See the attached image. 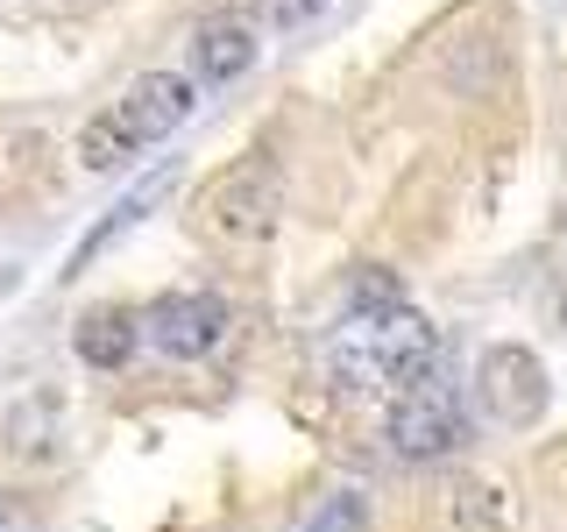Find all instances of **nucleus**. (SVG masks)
<instances>
[{
    "label": "nucleus",
    "instance_id": "f257e3e1",
    "mask_svg": "<svg viewBox=\"0 0 567 532\" xmlns=\"http://www.w3.org/2000/svg\"><path fill=\"white\" fill-rule=\"evenodd\" d=\"M333 377L354 390H412L433 377L440 362V327L412 306H390V313H348L341 334L327 348Z\"/></svg>",
    "mask_w": 567,
    "mask_h": 532
},
{
    "label": "nucleus",
    "instance_id": "f03ea898",
    "mask_svg": "<svg viewBox=\"0 0 567 532\" xmlns=\"http://www.w3.org/2000/svg\"><path fill=\"white\" fill-rule=\"evenodd\" d=\"M277 206H284V177L262 150H248L227 171H213L206 192H199V221L220 242H262L277 227Z\"/></svg>",
    "mask_w": 567,
    "mask_h": 532
},
{
    "label": "nucleus",
    "instance_id": "7ed1b4c3",
    "mask_svg": "<svg viewBox=\"0 0 567 532\" xmlns=\"http://www.w3.org/2000/svg\"><path fill=\"white\" fill-rule=\"evenodd\" d=\"M468 440V419H461V398L440 377H425L412 390H398V412H390V448L404 461H440Z\"/></svg>",
    "mask_w": 567,
    "mask_h": 532
},
{
    "label": "nucleus",
    "instance_id": "20e7f679",
    "mask_svg": "<svg viewBox=\"0 0 567 532\" xmlns=\"http://www.w3.org/2000/svg\"><path fill=\"white\" fill-rule=\"evenodd\" d=\"M150 341L164 348V355H177V362H199V355H213L227 341V306L213 291H164L150 306Z\"/></svg>",
    "mask_w": 567,
    "mask_h": 532
},
{
    "label": "nucleus",
    "instance_id": "39448f33",
    "mask_svg": "<svg viewBox=\"0 0 567 532\" xmlns=\"http://www.w3.org/2000/svg\"><path fill=\"white\" fill-rule=\"evenodd\" d=\"M483 398H489V419L504 426H532L546 412V369L532 348H489L483 355Z\"/></svg>",
    "mask_w": 567,
    "mask_h": 532
},
{
    "label": "nucleus",
    "instance_id": "423d86ee",
    "mask_svg": "<svg viewBox=\"0 0 567 532\" xmlns=\"http://www.w3.org/2000/svg\"><path fill=\"white\" fill-rule=\"evenodd\" d=\"M114 114H121V129H128L135 150H150V142H164L177 121L192 114V79L185 71H142L128 93L114 100Z\"/></svg>",
    "mask_w": 567,
    "mask_h": 532
},
{
    "label": "nucleus",
    "instance_id": "0eeeda50",
    "mask_svg": "<svg viewBox=\"0 0 567 532\" xmlns=\"http://www.w3.org/2000/svg\"><path fill=\"white\" fill-rule=\"evenodd\" d=\"M256 64V35L241 22H206L192 35V85H227Z\"/></svg>",
    "mask_w": 567,
    "mask_h": 532
},
{
    "label": "nucleus",
    "instance_id": "6e6552de",
    "mask_svg": "<svg viewBox=\"0 0 567 532\" xmlns=\"http://www.w3.org/2000/svg\"><path fill=\"white\" fill-rule=\"evenodd\" d=\"M135 334H142V327H135L121 306H100V313H85L79 327H71V348H79L85 369H128Z\"/></svg>",
    "mask_w": 567,
    "mask_h": 532
},
{
    "label": "nucleus",
    "instance_id": "1a4fd4ad",
    "mask_svg": "<svg viewBox=\"0 0 567 532\" xmlns=\"http://www.w3.org/2000/svg\"><path fill=\"white\" fill-rule=\"evenodd\" d=\"M164 185H171V164H156V171H150V177H142V185L128 192V200H121V206H114V213H106V221L93 227V235H85L79 248H71V270H64V277H79L85 263L100 256V248H114V235H128V227L142 221V213H150L156 200H164Z\"/></svg>",
    "mask_w": 567,
    "mask_h": 532
},
{
    "label": "nucleus",
    "instance_id": "9d476101",
    "mask_svg": "<svg viewBox=\"0 0 567 532\" xmlns=\"http://www.w3.org/2000/svg\"><path fill=\"white\" fill-rule=\"evenodd\" d=\"M447 511H454V532H511V504L489 475H461Z\"/></svg>",
    "mask_w": 567,
    "mask_h": 532
},
{
    "label": "nucleus",
    "instance_id": "9b49d317",
    "mask_svg": "<svg viewBox=\"0 0 567 532\" xmlns=\"http://www.w3.org/2000/svg\"><path fill=\"white\" fill-rule=\"evenodd\" d=\"M128 156H135V142H128V129H121L114 106H106V114H93V121L79 129V164H85V171H121Z\"/></svg>",
    "mask_w": 567,
    "mask_h": 532
},
{
    "label": "nucleus",
    "instance_id": "f8f14e48",
    "mask_svg": "<svg viewBox=\"0 0 567 532\" xmlns=\"http://www.w3.org/2000/svg\"><path fill=\"white\" fill-rule=\"evenodd\" d=\"M390 306H404V284L390 277V270H362V277H354L348 313H390Z\"/></svg>",
    "mask_w": 567,
    "mask_h": 532
},
{
    "label": "nucleus",
    "instance_id": "ddd939ff",
    "mask_svg": "<svg viewBox=\"0 0 567 532\" xmlns=\"http://www.w3.org/2000/svg\"><path fill=\"white\" fill-rule=\"evenodd\" d=\"M362 525H369V504H362L354 490H341V497H327V504L312 511L306 532H362Z\"/></svg>",
    "mask_w": 567,
    "mask_h": 532
},
{
    "label": "nucleus",
    "instance_id": "4468645a",
    "mask_svg": "<svg viewBox=\"0 0 567 532\" xmlns=\"http://www.w3.org/2000/svg\"><path fill=\"white\" fill-rule=\"evenodd\" d=\"M319 8H327V0H270V14H277V22L284 29H298V22H312V14Z\"/></svg>",
    "mask_w": 567,
    "mask_h": 532
},
{
    "label": "nucleus",
    "instance_id": "2eb2a0df",
    "mask_svg": "<svg viewBox=\"0 0 567 532\" xmlns=\"http://www.w3.org/2000/svg\"><path fill=\"white\" fill-rule=\"evenodd\" d=\"M560 327H567V291H560Z\"/></svg>",
    "mask_w": 567,
    "mask_h": 532
}]
</instances>
